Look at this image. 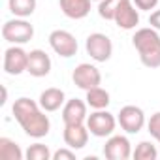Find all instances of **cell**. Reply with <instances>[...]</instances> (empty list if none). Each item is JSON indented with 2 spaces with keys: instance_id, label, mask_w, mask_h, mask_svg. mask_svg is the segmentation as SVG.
I'll use <instances>...</instances> for the list:
<instances>
[{
  "instance_id": "6da1fadb",
  "label": "cell",
  "mask_w": 160,
  "mask_h": 160,
  "mask_svg": "<svg viewBox=\"0 0 160 160\" xmlns=\"http://www.w3.org/2000/svg\"><path fill=\"white\" fill-rule=\"evenodd\" d=\"M13 117L15 121L21 124V128L25 130L27 136L40 139L45 138L51 130V121L45 115V109L40 106V102H34L30 98H17L13 102Z\"/></svg>"
},
{
  "instance_id": "7a4b0ae2",
  "label": "cell",
  "mask_w": 160,
  "mask_h": 160,
  "mask_svg": "<svg viewBox=\"0 0 160 160\" xmlns=\"http://www.w3.org/2000/svg\"><path fill=\"white\" fill-rule=\"evenodd\" d=\"M132 43L139 55V60L147 68H160V36L156 28L147 27L136 30Z\"/></svg>"
},
{
  "instance_id": "3957f363",
  "label": "cell",
  "mask_w": 160,
  "mask_h": 160,
  "mask_svg": "<svg viewBox=\"0 0 160 160\" xmlns=\"http://www.w3.org/2000/svg\"><path fill=\"white\" fill-rule=\"evenodd\" d=\"M32 36H34V27L25 17L10 19L2 27V38L8 43H13V45H23V43L30 42Z\"/></svg>"
},
{
  "instance_id": "277c9868",
  "label": "cell",
  "mask_w": 160,
  "mask_h": 160,
  "mask_svg": "<svg viewBox=\"0 0 160 160\" xmlns=\"http://www.w3.org/2000/svg\"><path fill=\"white\" fill-rule=\"evenodd\" d=\"M87 128L92 136L96 138H109L115 132L117 126V119L108 111V109H94V113H91L87 117Z\"/></svg>"
},
{
  "instance_id": "5b68a950",
  "label": "cell",
  "mask_w": 160,
  "mask_h": 160,
  "mask_svg": "<svg viewBox=\"0 0 160 160\" xmlns=\"http://www.w3.org/2000/svg\"><path fill=\"white\" fill-rule=\"evenodd\" d=\"M85 49L91 55V58L96 60V62H108L111 58V55H113V43L102 32L91 34L87 38V42H85Z\"/></svg>"
},
{
  "instance_id": "8992f818",
  "label": "cell",
  "mask_w": 160,
  "mask_h": 160,
  "mask_svg": "<svg viewBox=\"0 0 160 160\" xmlns=\"http://www.w3.org/2000/svg\"><path fill=\"white\" fill-rule=\"evenodd\" d=\"M72 79H73V83H75L79 89L91 91V89H94V87H100V83H102V73H100V70H98L94 64L81 62L79 66L73 68Z\"/></svg>"
},
{
  "instance_id": "52a82bcc",
  "label": "cell",
  "mask_w": 160,
  "mask_h": 160,
  "mask_svg": "<svg viewBox=\"0 0 160 160\" xmlns=\"http://www.w3.org/2000/svg\"><path fill=\"white\" fill-rule=\"evenodd\" d=\"M49 45L62 58H70V57H73L77 53V40L68 30H60V28L53 30L49 34Z\"/></svg>"
},
{
  "instance_id": "ba28073f",
  "label": "cell",
  "mask_w": 160,
  "mask_h": 160,
  "mask_svg": "<svg viewBox=\"0 0 160 160\" xmlns=\"http://www.w3.org/2000/svg\"><path fill=\"white\" fill-rule=\"evenodd\" d=\"M117 122L126 134H138L145 126V113L138 106H124L117 115Z\"/></svg>"
},
{
  "instance_id": "9c48e42d",
  "label": "cell",
  "mask_w": 160,
  "mask_h": 160,
  "mask_svg": "<svg viewBox=\"0 0 160 160\" xmlns=\"http://www.w3.org/2000/svg\"><path fill=\"white\" fill-rule=\"evenodd\" d=\"M28 66V53L21 45H12L4 53V70L10 75H19L27 72Z\"/></svg>"
},
{
  "instance_id": "30bf717a",
  "label": "cell",
  "mask_w": 160,
  "mask_h": 160,
  "mask_svg": "<svg viewBox=\"0 0 160 160\" xmlns=\"http://www.w3.org/2000/svg\"><path fill=\"white\" fill-rule=\"evenodd\" d=\"M104 156L108 160H128L132 156V145L126 136H109L104 145Z\"/></svg>"
},
{
  "instance_id": "8fae6325",
  "label": "cell",
  "mask_w": 160,
  "mask_h": 160,
  "mask_svg": "<svg viewBox=\"0 0 160 160\" xmlns=\"http://www.w3.org/2000/svg\"><path fill=\"white\" fill-rule=\"evenodd\" d=\"M87 102L79 100V98H72L62 106V121L64 124H83L87 122Z\"/></svg>"
},
{
  "instance_id": "7c38bea8",
  "label": "cell",
  "mask_w": 160,
  "mask_h": 160,
  "mask_svg": "<svg viewBox=\"0 0 160 160\" xmlns=\"http://www.w3.org/2000/svg\"><path fill=\"white\" fill-rule=\"evenodd\" d=\"M89 134H91V132H89V128H87L85 122H83V124H64V134H62V138H64L66 147L77 151V149H83V147L87 145Z\"/></svg>"
},
{
  "instance_id": "4fadbf2b",
  "label": "cell",
  "mask_w": 160,
  "mask_h": 160,
  "mask_svg": "<svg viewBox=\"0 0 160 160\" xmlns=\"http://www.w3.org/2000/svg\"><path fill=\"white\" fill-rule=\"evenodd\" d=\"M119 28L122 30H132L139 25V12L136 8V4H132V0H124V2L121 4V8L117 10L115 13V19Z\"/></svg>"
},
{
  "instance_id": "5bb4252c",
  "label": "cell",
  "mask_w": 160,
  "mask_h": 160,
  "mask_svg": "<svg viewBox=\"0 0 160 160\" xmlns=\"http://www.w3.org/2000/svg\"><path fill=\"white\" fill-rule=\"evenodd\" d=\"M27 72L32 77H45L51 72V58L45 51L42 49H32L28 53V66Z\"/></svg>"
},
{
  "instance_id": "9a60e30c",
  "label": "cell",
  "mask_w": 160,
  "mask_h": 160,
  "mask_svg": "<svg viewBox=\"0 0 160 160\" xmlns=\"http://www.w3.org/2000/svg\"><path fill=\"white\" fill-rule=\"evenodd\" d=\"M62 13L70 19H83L91 12V0H58Z\"/></svg>"
},
{
  "instance_id": "2e32d148",
  "label": "cell",
  "mask_w": 160,
  "mask_h": 160,
  "mask_svg": "<svg viewBox=\"0 0 160 160\" xmlns=\"http://www.w3.org/2000/svg\"><path fill=\"white\" fill-rule=\"evenodd\" d=\"M66 104V96H64V91L57 89V87H51V89H45L42 94H40V106L45 109V111H57L60 109L62 106Z\"/></svg>"
},
{
  "instance_id": "e0dca14e",
  "label": "cell",
  "mask_w": 160,
  "mask_h": 160,
  "mask_svg": "<svg viewBox=\"0 0 160 160\" xmlns=\"http://www.w3.org/2000/svg\"><path fill=\"white\" fill-rule=\"evenodd\" d=\"M87 104L92 108V109H106L109 106V92L102 87H94L91 91H87Z\"/></svg>"
},
{
  "instance_id": "ac0fdd59",
  "label": "cell",
  "mask_w": 160,
  "mask_h": 160,
  "mask_svg": "<svg viewBox=\"0 0 160 160\" xmlns=\"http://www.w3.org/2000/svg\"><path fill=\"white\" fill-rule=\"evenodd\" d=\"M23 151L21 147L10 139V138H0V158L2 160H23Z\"/></svg>"
},
{
  "instance_id": "d6986e66",
  "label": "cell",
  "mask_w": 160,
  "mask_h": 160,
  "mask_svg": "<svg viewBox=\"0 0 160 160\" xmlns=\"http://www.w3.org/2000/svg\"><path fill=\"white\" fill-rule=\"evenodd\" d=\"M10 12L15 17H30L36 10V0H10L8 2Z\"/></svg>"
},
{
  "instance_id": "ffe728a7",
  "label": "cell",
  "mask_w": 160,
  "mask_h": 160,
  "mask_svg": "<svg viewBox=\"0 0 160 160\" xmlns=\"http://www.w3.org/2000/svg\"><path fill=\"white\" fill-rule=\"evenodd\" d=\"M124 0H100L98 4V15L106 21H113L115 19V13L117 10L121 8V4Z\"/></svg>"
},
{
  "instance_id": "44dd1931",
  "label": "cell",
  "mask_w": 160,
  "mask_h": 160,
  "mask_svg": "<svg viewBox=\"0 0 160 160\" xmlns=\"http://www.w3.org/2000/svg\"><path fill=\"white\" fill-rule=\"evenodd\" d=\"M132 156L136 160H154L158 156V151H156V147L151 141H141V143H138V147L132 152Z\"/></svg>"
},
{
  "instance_id": "7402d4cb",
  "label": "cell",
  "mask_w": 160,
  "mask_h": 160,
  "mask_svg": "<svg viewBox=\"0 0 160 160\" xmlns=\"http://www.w3.org/2000/svg\"><path fill=\"white\" fill-rule=\"evenodd\" d=\"M25 156H27L28 160H49V158H53V152L49 151L47 145H43V143H34V145H30V147L27 149Z\"/></svg>"
},
{
  "instance_id": "603a6c76",
  "label": "cell",
  "mask_w": 160,
  "mask_h": 160,
  "mask_svg": "<svg viewBox=\"0 0 160 160\" xmlns=\"http://www.w3.org/2000/svg\"><path fill=\"white\" fill-rule=\"evenodd\" d=\"M147 128H149V134L160 143V111L154 113V115H151V119L147 122Z\"/></svg>"
},
{
  "instance_id": "cb8c5ba5",
  "label": "cell",
  "mask_w": 160,
  "mask_h": 160,
  "mask_svg": "<svg viewBox=\"0 0 160 160\" xmlns=\"http://www.w3.org/2000/svg\"><path fill=\"white\" fill-rule=\"evenodd\" d=\"M75 158V152H73V149H58V151H55L53 152V160H73Z\"/></svg>"
},
{
  "instance_id": "d4e9b609",
  "label": "cell",
  "mask_w": 160,
  "mask_h": 160,
  "mask_svg": "<svg viewBox=\"0 0 160 160\" xmlns=\"http://www.w3.org/2000/svg\"><path fill=\"white\" fill-rule=\"evenodd\" d=\"M132 2L136 4V8H138V10L149 12V10H152V8H156L158 0H132Z\"/></svg>"
},
{
  "instance_id": "484cf974",
  "label": "cell",
  "mask_w": 160,
  "mask_h": 160,
  "mask_svg": "<svg viewBox=\"0 0 160 160\" xmlns=\"http://www.w3.org/2000/svg\"><path fill=\"white\" fill-rule=\"evenodd\" d=\"M149 25H151L152 28L160 30V10H156V12L151 13V17H149Z\"/></svg>"
},
{
  "instance_id": "4316f807",
  "label": "cell",
  "mask_w": 160,
  "mask_h": 160,
  "mask_svg": "<svg viewBox=\"0 0 160 160\" xmlns=\"http://www.w3.org/2000/svg\"><path fill=\"white\" fill-rule=\"evenodd\" d=\"M98 2H100V0H98Z\"/></svg>"
}]
</instances>
